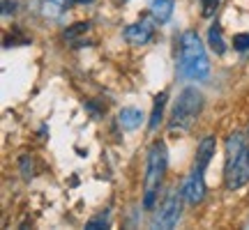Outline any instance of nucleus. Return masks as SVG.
<instances>
[{"instance_id":"7","label":"nucleus","mask_w":249,"mask_h":230,"mask_svg":"<svg viewBox=\"0 0 249 230\" xmlns=\"http://www.w3.org/2000/svg\"><path fill=\"white\" fill-rule=\"evenodd\" d=\"M152 33L155 30H152V26L148 21H139V23H132V26L124 30V39L134 46H143L152 39Z\"/></svg>"},{"instance_id":"8","label":"nucleus","mask_w":249,"mask_h":230,"mask_svg":"<svg viewBox=\"0 0 249 230\" xmlns=\"http://www.w3.org/2000/svg\"><path fill=\"white\" fill-rule=\"evenodd\" d=\"M214 148H217V141H214V136H205L203 141L198 143V150H196V170H201L203 173L208 168V164L213 159L214 154Z\"/></svg>"},{"instance_id":"9","label":"nucleus","mask_w":249,"mask_h":230,"mask_svg":"<svg viewBox=\"0 0 249 230\" xmlns=\"http://www.w3.org/2000/svg\"><path fill=\"white\" fill-rule=\"evenodd\" d=\"M118 122H120V127L123 129H127V131H134V129H139L143 122V113L139 111V108H132L127 106L120 111V115H118Z\"/></svg>"},{"instance_id":"16","label":"nucleus","mask_w":249,"mask_h":230,"mask_svg":"<svg viewBox=\"0 0 249 230\" xmlns=\"http://www.w3.org/2000/svg\"><path fill=\"white\" fill-rule=\"evenodd\" d=\"M86 228H88V230L107 228V219H104V216H99V219H92V221H88V223H86Z\"/></svg>"},{"instance_id":"1","label":"nucleus","mask_w":249,"mask_h":230,"mask_svg":"<svg viewBox=\"0 0 249 230\" xmlns=\"http://www.w3.org/2000/svg\"><path fill=\"white\" fill-rule=\"evenodd\" d=\"M180 69L194 81H205L210 74V62L205 55V46L194 30H187L180 37Z\"/></svg>"},{"instance_id":"2","label":"nucleus","mask_w":249,"mask_h":230,"mask_svg":"<svg viewBox=\"0 0 249 230\" xmlns=\"http://www.w3.org/2000/svg\"><path fill=\"white\" fill-rule=\"evenodd\" d=\"M201 108H203V95L196 88H185L180 92L176 106H173L169 131L171 133H187L192 129V124L196 122Z\"/></svg>"},{"instance_id":"12","label":"nucleus","mask_w":249,"mask_h":230,"mask_svg":"<svg viewBox=\"0 0 249 230\" xmlns=\"http://www.w3.org/2000/svg\"><path fill=\"white\" fill-rule=\"evenodd\" d=\"M164 101H166V92H161L155 97V108H152V115H150V129H157L161 122V113H164Z\"/></svg>"},{"instance_id":"4","label":"nucleus","mask_w":249,"mask_h":230,"mask_svg":"<svg viewBox=\"0 0 249 230\" xmlns=\"http://www.w3.org/2000/svg\"><path fill=\"white\" fill-rule=\"evenodd\" d=\"M249 182V148L235 157L233 161H229V170H226V189H240Z\"/></svg>"},{"instance_id":"5","label":"nucleus","mask_w":249,"mask_h":230,"mask_svg":"<svg viewBox=\"0 0 249 230\" xmlns=\"http://www.w3.org/2000/svg\"><path fill=\"white\" fill-rule=\"evenodd\" d=\"M180 194H182V198H185L189 205H198V203H201V200H203V196H205L203 173L194 168V173L185 180V184H182V189H180Z\"/></svg>"},{"instance_id":"17","label":"nucleus","mask_w":249,"mask_h":230,"mask_svg":"<svg viewBox=\"0 0 249 230\" xmlns=\"http://www.w3.org/2000/svg\"><path fill=\"white\" fill-rule=\"evenodd\" d=\"M58 2H60V0H58Z\"/></svg>"},{"instance_id":"6","label":"nucleus","mask_w":249,"mask_h":230,"mask_svg":"<svg viewBox=\"0 0 249 230\" xmlns=\"http://www.w3.org/2000/svg\"><path fill=\"white\" fill-rule=\"evenodd\" d=\"M180 198H182V194H171L169 198H166V203L161 205L160 216H157V226H160V228L169 230L178 223V219H180Z\"/></svg>"},{"instance_id":"3","label":"nucleus","mask_w":249,"mask_h":230,"mask_svg":"<svg viewBox=\"0 0 249 230\" xmlns=\"http://www.w3.org/2000/svg\"><path fill=\"white\" fill-rule=\"evenodd\" d=\"M164 168H166V148H164V143H155L150 148L148 168H145V198H143L145 210H152V205H155V194L160 189Z\"/></svg>"},{"instance_id":"13","label":"nucleus","mask_w":249,"mask_h":230,"mask_svg":"<svg viewBox=\"0 0 249 230\" xmlns=\"http://www.w3.org/2000/svg\"><path fill=\"white\" fill-rule=\"evenodd\" d=\"M201 14H203L205 18L214 16V12H217V7H219V0H201Z\"/></svg>"},{"instance_id":"10","label":"nucleus","mask_w":249,"mask_h":230,"mask_svg":"<svg viewBox=\"0 0 249 230\" xmlns=\"http://www.w3.org/2000/svg\"><path fill=\"white\" fill-rule=\"evenodd\" d=\"M173 7H176V0H150L152 18L157 23H166L173 14Z\"/></svg>"},{"instance_id":"14","label":"nucleus","mask_w":249,"mask_h":230,"mask_svg":"<svg viewBox=\"0 0 249 230\" xmlns=\"http://www.w3.org/2000/svg\"><path fill=\"white\" fill-rule=\"evenodd\" d=\"M233 49L235 51H247L249 49V33H238L233 37Z\"/></svg>"},{"instance_id":"15","label":"nucleus","mask_w":249,"mask_h":230,"mask_svg":"<svg viewBox=\"0 0 249 230\" xmlns=\"http://www.w3.org/2000/svg\"><path fill=\"white\" fill-rule=\"evenodd\" d=\"M88 30V23H74L71 28H67V33H65V37L67 39H74L76 35H81V33H86Z\"/></svg>"},{"instance_id":"11","label":"nucleus","mask_w":249,"mask_h":230,"mask_svg":"<svg viewBox=\"0 0 249 230\" xmlns=\"http://www.w3.org/2000/svg\"><path fill=\"white\" fill-rule=\"evenodd\" d=\"M208 44H210V49H213L217 55H222L224 51H226V42H224L222 28L219 26H213L210 30H208Z\"/></svg>"}]
</instances>
